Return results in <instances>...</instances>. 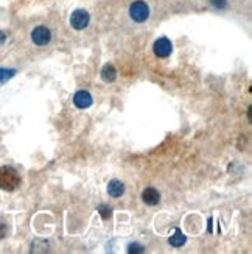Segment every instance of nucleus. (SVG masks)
Segmentation results:
<instances>
[{
	"mask_svg": "<svg viewBox=\"0 0 252 254\" xmlns=\"http://www.w3.org/2000/svg\"><path fill=\"white\" fill-rule=\"evenodd\" d=\"M20 186V176L17 170L11 165L0 167V189L6 192H14Z\"/></svg>",
	"mask_w": 252,
	"mask_h": 254,
	"instance_id": "nucleus-1",
	"label": "nucleus"
},
{
	"mask_svg": "<svg viewBox=\"0 0 252 254\" xmlns=\"http://www.w3.org/2000/svg\"><path fill=\"white\" fill-rule=\"evenodd\" d=\"M129 16L133 20L136 22H145L150 16V8L145 2H142V0H137L129 8Z\"/></svg>",
	"mask_w": 252,
	"mask_h": 254,
	"instance_id": "nucleus-2",
	"label": "nucleus"
},
{
	"mask_svg": "<svg viewBox=\"0 0 252 254\" xmlns=\"http://www.w3.org/2000/svg\"><path fill=\"white\" fill-rule=\"evenodd\" d=\"M89 20H91V16L86 9H75L70 16V25L75 30H84L89 25Z\"/></svg>",
	"mask_w": 252,
	"mask_h": 254,
	"instance_id": "nucleus-3",
	"label": "nucleus"
},
{
	"mask_svg": "<svg viewBox=\"0 0 252 254\" xmlns=\"http://www.w3.org/2000/svg\"><path fill=\"white\" fill-rule=\"evenodd\" d=\"M50 39H51V31L44 25H39L31 31V41L39 47L47 46V44L50 42Z\"/></svg>",
	"mask_w": 252,
	"mask_h": 254,
	"instance_id": "nucleus-4",
	"label": "nucleus"
},
{
	"mask_svg": "<svg viewBox=\"0 0 252 254\" xmlns=\"http://www.w3.org/2000/svg\"><path fill=\"white\" fill-rule=\"evenodd\" d=\"M173 52V44L168 38H159L154 42V53L159 58H167Z\"/></svg>",
	"mask_w": 252,
	"mask_h": 254,
	"instance_id": "nucleus-5",
	"label": "nucleus"
},
{
	"mask_svg": "<svg viewBox=\"0 0 252 254\" xmlns=\"http://www.w3.org/2000/svg\"><path fill=\"white\" fill-rule=\"evenodd\" d=\"M92 103H94L92 95L87 91H78L73 95V105L78 109H87L92 106Z\"/></svg>",
	"mask_w": 252,
	"mask_h": 254,
	"instance_id": "nucleus-6",
	"label": "nucleus"
},
{
	"mask_svg": "<svg viewBox=\"0 0 252 254\" xmlns=\"http://www.w3.org/2000/svg\"><path fill=\"white\" fill-rule=\"evenodd\" d=\"M142 200L148 206H156L160 201V193L154 187H147V189L142 192Z\"/></svg>",
	"mask_w": 252,
	"mask_h": 254,
	"instance_id": "nucleus-7",
	"label": "nucleus"
},
{
	"mask_svg": "<svg viewBox=\"0 0 252 254\" xmlns=\"http://www.w3.org/2000/svg\"><path fill=\"white\" fill-rule=\"evenodd\" d=\"M107 193L111 195L112 198H120L125 193V186L122 181L118 180H112L111 183L107 184Z\"/></svg>",
	"mask_w": 252,
	"mask_h": 254,
	"instance_id": "nucleus-8",
	"label": "nucleus"
},
{
	"mask_svg": "<svg viewBox=\"0 0 252 254\" xmlns=\"http://www.w3.org/2000/svg\"><path fill=\"white\" fill-rule=\"evenodd\" d=\"M115 78H117L115 67L112 64H106L104 67L101 69V80L104 83H112V81H115Z\"/></svg>",
	"mask_w": 252,
	"mask_h": 254,
	"instance_id": "nucleus-9",
	"label": "nucleus"
},
{
	"mask_svg": "<svg viewBox=\"0 0 252 254\" xmlns=\"http://www.w3.org/2000/svg\"><path fill=\"white\" fill-rule=\"evenodd\" d=\"M185 240H187V239H185V236H184V233H182V231L181 229H174V234L170 237V245L171 247H174V248H179V247H182L184 244H185Z\"/></svg>",
	"mask_w": 252,
	"mask_h": 254,
	"instance_id": "nucleus-10",
	"label": "nucleus"
},
{
	"mask_svg": "<svg viewBox=\"0 0 252 254\" xmlns=\"http://www.w3.org/2000/svg\"><path fill=\"white\" fill-rule=\"evenodd\" d=\"M16 73H17L16 69H3V67H0V86L5 84L6 81H9Z\"/></svg>",
	"mask_w": 252,
	"mask_h": 254,
	"instance_id": "nucleus-11",
	"label": "nucleus"
},
{
	"mask_svg": "<svg viewBox=\"0 0 252 254\" xmlns=\"http://www.w3.org/2000/svg\"><path fill=\"white\" fill-rule=\"evenodd\" d=\"M98 212H100L103 220H107V218H111V215H112V209L109 206H106V204H101L100 207H98Z\"/></svg>",
	"mask_w": 252,
	"mask_h": 254,
	"instance_id": "nucleus-12",
	"label": "nucleus"
},
{
	"mask_svg": "<svg viewBox=\"0 0 252 254\" xmlns=\"http://www.w3.org/2000/svg\"><path fill=\"white\" fill-rule=\"evenodd\" d=\"M210 2L216 9H224L227 6V0H210Z\"/></svg>",
	"mask_w": 252,
	"mask_h": 254,
	"instance_id": "nucleus-13",
	"label": "nucleus"
},
{
	"mask_svg": "<svg viewBox=\"0 0 252 254\" xmlns=\"http://www.w3.org/2000/svg\"><path fill=\"white\" fill-rule=\"evenodd\" d=\"M144 247L139 245V244H131L129 248H128V253H144Z\"/></svg>",
	"mask_w": 252,
	"mask_h": 254,
	"instance_id": "nucleus-14",
	"label": "nucleus"
},
{
	"mask_svg": "<svg viewBox=\"0 0 252 254\" xmlns=\"http://www.w3.org/2000/svg\"><path fill=\"white\" fill-rule=\"evenodd\" d=\"M6 41V36H5V33L3 31H0V46H3Z\"/></svg>",
	"mask_w": 252,
	"mask_h": 254,
	"instance_id": "nucleus-15",
	"label": "nucleus"
},
{
	"mask_svg": "<svg viewBox=\"0 0 252 254\" xmlns=\"http://www.w3.org/2000/svg\"><path fill=\"white\" fill-rule=\"evenodd\" d=\"M2 237H5V229H3V226H0V239Z\"/></svg>",
	"mask_w": 252,
	"mask_h": 254,
	"instance_id": "nucleus-16",
	"label": "nucleus"
}]
</instances>
